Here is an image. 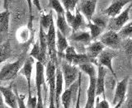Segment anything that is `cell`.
I'll use <instances>...</instances> for the list:
<instances>
[{
  "label": "cell",
  "instance_id": "33",
  "mask_svg": "<svg viewBox=\"0 0 132 108\" xmlns=\"http://www.w3.org/2000/svg\"><path fill=\"white\" fill-rule=\"evenodd\" d=\"M121 39H126L132 36V22L124 25L123 27L118 31Z\"/></svg>",
  "mask_w": 132,
  "mask_h": 108
},
{
  "label": "cell",
  "instance_id": "40",
  "mask_svg": "<svg viewBox=\"0 0 132 108\" xmlns=\"http://www.w3.org/2000/svg\"><path fill=\"white\" fill-rule=\"evenodd\" d=\"M95 107L97 108H109L110 105L108 102L106 100V98H103V100L98 102V97L97 98V103L95 104Z\"/></svg>",
  "mask_w": 132,
  "mask_h": 108
},
{
  "label": "cell",
  "instance_id": "2",
  "mask_svg": "<svg viewBox=\"0 0 132 108\" xmlns=\"http://www.w3.org/2000/svg\"><path fill=\"white\" fill-rule=\"evenodd\" d=\"M56 64L51 60H48L45 64V80L49 87V107L55 108V81H56Z\"/></svg>",
  "mask_w": 132,
  "mask_h": 108
},
{
  "label": "cell",
  "instance_id": "19",
  "mask_svg": "<svg viewBox=\"0 0 132 108\" xmlns=\"http://www.w3.org/2000/svg\"><path fill=\"white\" fill-rule=\"evenodd\" d=\"M106 74V70L104 66L97 65V97L102 95L103 98L105 96V77Z\"/></svg>",
  "mask_w": 132,
  "mask_h": 108
},
{
  "label": "cell",
  "instance_id": "21",
  "mask_svg": "<svg viewBox=\"0 0 132 108\" xmlns=\"http://www.w3.org/2000/svg\"><path fill=\"white\" fill-rule=\"evenodd\" d=\"M32 29L27 26H24L18 29L16 32V39L20 44H27V42H31L32 40V36L31 31Z\"/></svg>",
  "mask_w": 132,
  "mask_h": 108
},
{
  "label": "cell",
  "instance_id": "34",
  "mask_svg": "<svg viewBox=\"0 0 132 108\" xmlns=\"http://www.w3.org/2000/svg\"><path fill=\"white\" fill-rule=\"evenodd\" d=\"M60 2L62 5L64 6L65 11H70L72 12H74L79 0H60Z\"/></svg>",
  "mask_w": 132,
  "mask_h": 108
},
{
  "label": "cell",
  "instance_id": "11",
  "mask_svg": "<svg viewBox=\"0 0 132 108\" xmlns=\"http://www.w3.org/2000/svg\"><path fill=\"white\" fill-rule=\"evenodd\" d=\"M117 55V52L116 49L107 47V49H103L102 53L97 57V65L100 64L104 66L105 68L108 69V70H110L111 74L115 78V79H117V74H116L113 69L112 60Z\"/></svg>",
  "mask_w": 132,
  "mask_h": 108
},
{
  "label": "cell",
  "instance_id": "24",
  "mask_svg": "<svg viewBox=\"0 0 132 108\" xmlns=\"http://www.w3.org/2000/svg\"><path fill=\"white\" fill-rule=\"evenodd\" d=\"M29 55L34 58L36 61L41 62V63L44 64L45 65L46 64L47 61H48L47 60V56L48 55H45V54L42 52V51H41L40 46L39 40H37L34 43V45H33V47L31 49L30 54H29Z\"/></svg>",
  "mask_w": 132,
  "mask_h": 108
},
{
  "label": "cell",
  "instance_id": "30",
  "mask_svg": "<svg viewBox=\"0 0 132 108\" xmlns=\"http://www.w3.org/2000/svg\"><path fill=\"white\" fill-rule=\"evenodd\" d=\"M78 69H80V71L84 72L86 73L88 77H93V76H97V70L95 69L94 64L93 63H85V64H82L78 66Z\"/></svg>",
  "mask_w": 132,
  "mask_h": 108
},
{
  "label": "cell",
  "instance_id": "13",
  "mask_svg": "<svg viewBox=\"0 0 132 108\" xmlns=\"http://www.w3.org/2000/svg\"><path fill=\"white\" fill-rule=\"evenodd\" d=\"M105 45L100 40H93L85 47V53L92 60L93 63L97 66V57L105 49Z\"/></svg>",
  "mask_w": 132,
  "mask_h": 108
},
{
  "label": "cell",
  "instance_id": "14",
  "mask_svg": "<svg viewBox=\"0 0 132 108\" xmlns=\"http://www.w3.org/2000/svg\"><path fill=\"white\" fill-rule=\"evenodd\" d=\"M97 0H79L78 4L79 7L78 8L81 12V13L84 16V18L90 22L96 11Z\"/></svg>",
  "mask_w": 132,
  "mask_h": 108
},
{
  "label": "cell",
  "instance_id": "41",
  "mask_svg": "<svg viewBox=\"0 0 132 108\" xmlns=\"http://www.w3.org/2000/svg\"><path fill=\"white\" fill-rule=\"evenodd\" d=\"M14 0H3V8L4 10H8L10 5L12 3Z\"/></svg>",
  "mask_w": 132,
  "mask_h": 108
},
{
  "label": "cell",
  "instance_id": "4",
  "mask_svg": "<svg viewBox=\"0 0 132 108\" xmlns=\"http://www.w3.org/2000/svg\"><path fill=\"white\" fill-rule=\"evenodd\" d=\"M62 58H64L66 61L75 66H78L85 63H93L92 60L86 53H78L75 47L73 45H69L67 49H65Z\"/></svg>",
  "mask_w": 132,
  "mask_h": 108
},
{
  "label": "cell",
  "instance_id": "27",
  "mask_svg": "<svg viewBox=\"0 0 132 108\" xmlns=\"http://www.w3.org/2000/svg\"><path fill=\"white\" fill-rule=\"evenodd\" d=\"M10 12L4 10L0 12V33H8L9 31Z\"/></svg>",
  "mask_w": 132,
  "mask_h": 108
},
{
  "label": "cell",
  "instance_id": "3",
  "mask_svg": "<svg viewBox=\"0 0 132 108\" xmlns=\"http://www.w3.org/2000/svg\"><path fill=\"white\" fill-rule=\"evenodd\" d=\"M45 64L40 61L36 62V96L38 99L36 108H43L45 107L43 98H42V86L45 82Z\"/></svg>",
  "mask_w": 132,
  "mask_h": 108
},
{
  "label": "cell",
  "instance_id": "10",
  "mask_svg": "<svg viewBox=\"0 0 132 108\" xmlns=\"http://www.w3.org/2000/svg\"><path fill=\"white\" fill-rule=\"evenodd\" d=\"M128 82H129V77L128 76L124 78L121 81L117 82L112 101V104L115 108L121 107L124 102H125L127 93Z\"/></svg>",
  "mask_w": 132,
  "mask_h": 108
},
{
  "label": "cell",
  "instance_id": "43",
  "mask_svg": "<svg viewBox=\"0 0 132 108\" xmlns=\"http://www.w3.org/2000/svg\"><path fill=\"white\" fill-rule=\"evenodd\" d=\"M3 95L0 94V108H3V107H5L4 106V103H3Z\"/></svg>",
  "mask_w": 132,
  "mask_h": 108
},
{
  "label": "cell",
  "instance_id": "20",
  "mask_svg": "<svg viewBox=\"0 0 132 108\" xmlns=\"http://www.w3.org/2000/svg\"><path fill=\"white\" fill-rule=\"evenodd\" d=\"M68 40L81 43L84 45H86V46L93 41L92 36L90 35V32L87 31L85 30L72 32V34L68 37Z\"/></svg>",
  "mask_w": 132,
  "mask_h": 108
},
{
  "label": "cell",
  "instance_id": "6",
  "mask_svg": "<svg viewBox=\"0 0 132 108\" xmlns=\"http://www.w3.org/2000/svg\"><path fill=\"white\" fill-rule=\"evenodd\" d=\"M60 68L62 70V73H63L65 88H68L69 87L71 86L77 80V78L79 76L80 71L78 70V66L69 63L64 59L61 61Z\"/></svg>",
  "mask_w": 132,
  "mask_h": 108
},
{
  "label": "cell",
  "instance_id": "8",
  "mask_svg": "<svg viewBox=\"0 0 132 108\" xmlns=\"http://www.w3.org/2000/svg\"><path fill=\"white\" fill-rule=\"evenodd\" d=\"M131 4H130L120 14L114 18H111L107 22V30H112L116 31H119L121 30L130 19V11L131 10Z\"/></svg>",
  "mask_w": 132,
  "mask_h": 108
},
{
  "label": "cell",
  "instance_id": "9",
  "mask_svg": "<svg viewBox=\"0 0 132 108\" xmlns=\"http://www.w3.org/2000/svg\"><path fill=\"white\" fill-rule=\"evenodd\" d=\"M121 40L122 39L120 36L118 31L112 30H108L99 37V40L106 47L116 49V51H117L121 47Z\"/></svg>",
  "mask_w": 132,
  "mask_h": 108
},
{
  "label": "cell",
  "instance_id": "36",
  "mask_svg": "<svg viewBox=\"0 0 132 108\" xmlns=\"http://www.w3.org/2000/svg\"><path fill=\"white\" fill-rule=\"evenodd\" d=\"M15 93H16V101H18V106L19 108H26L27 107V104L25 103L24 100L26 98V96L22 94H19L18 90H15L14 91Z\"/></svg>",
  "mask_w": 132,
  "mask_h": 108
},
{
  "label": "cell",
  "instance_id": "46",
  "mask_svg": "<svg viewBox=\"0 0 132 108\" xmlns=\"http://www.w3.org/2000/svg\"><path fill=\"white\" fill-rule=\"evenodd\" d=\"M130 4H131V7H132V3H130ZM131 9H132V7H131Z\"/></svg>",
  "mask_w": 132,
  "mask_h": 108
},
{
  "label": "cell",
  "instance_id": "12",
  "mask_svg": "<svg viewBox=\"0 0 132 108\" xmlns=\"http://www.w3.org/2000/svg\"><path fill=\"white\" fill-rule=\"evenodd\" d=\"M35 64V59L31 56H27L22 69H20L19 74L23 75L26 78L27 84V89H28V97H31V75L33 65Z\"/></svg>",
  "mask_w": 132,
  "mask_h": 108
},
{
  "label": "cell",
  "instance_id": "23",
  "mask_svg": "<svg viewBox=\"0 0 132 108\" xmlns=\"http://www.w3.org/2000/svg\"><path fill=\"white\" fill-rule=\"evenodd\" d=\"M68 38L60 30L56 29V48L58 52V56L62 58L65 49L69 46Z\"/></svg>",
  "mask_w": 132,
  "mask_h": 108
},
{
  "label": "cell",
  "instance_id": "45",
  "mask_svg": "<svg viewBox=\"0 0 132 108\" xmlns=\"http://www.w3.org/2000/svg\"><path fill=\"white\" fill-rule=\"evenodd\" d=\"M0 7H1V0H0Z\"/></svg>",
  "mask_w": 132,
  "mask_h": 108
},
{
  "label": "cell",
  "instance_id": "35",
  "mask_svg": "<svg viewBox=\"0 0 132 108\" xmlns=\"http://www.w3.org/2000/svg\"><path fill=\"white\" fill-rule=\"evenodd\" d=\"M91 22H93V23L102 27V29H104V30L107 27V22H108L103 18H101V16H93Z\"/></svg>",
  "mask_w": 132,
  "mask_h": 108
},
{
  "label": "cell",
  "instance_id": "18",
  "mask_svg": "<svg viewBox=\"0 0 132 108\" xmlns=\"http://www.w3.org/2000/svg\"><path fill=\"white\" fill-rule=\"evenodd\" d=\"M64 80L63 73H62L61 68L59 67V65L56 66V81H55V107L59 108L60 105V100L61 94L64 92Z\"/></svg>",
  "mask_w": 132,
  "mask_h": 108
},
{
  "label": "cell",
  "instance_id": "17",
  "mask_svg": "<svg viewBox=\"0 0 132 108\" xmlns=\"http://www.w3.org/2000/svg\"><path fill=\"white\" fill-rule=\"evenodd\" d=\"M0 93L3 95L4 102H5V103L8 106L11 108L18 107L16 93L12 90V84L7 87H3L0 85Z\"/></svg>",
  "mask_w": 132,
  "mask_h": 108
},
{
  "label": "cell",
  "instance_id": "16",
  "mask_svg": "<svg viewBox=\"0 0 132 108\" xmlns=\"http://www.w3.org/2000/svg\"><path fill=\"white\" fill-rule=\"evenodd\" d=\"M130 3H132V0H112L111 5L103 11V13L110 18H114L121 13L122 8L126 4Z\"/></svg>",
  "mask_w": 132,
  "mask_h": 108
},
{
  "label": "cell",
  "instance_id": "42",
  "mask_svg": "<svg viewBox=\"0 0 132 108\" xmlns=\"http://www.w3.org/2000/svg\"><path fill=\"white\" fill-rule=\"evenodd\" d=\"M32 3H33V5L37 8V10L41 12V6H40V0H32Z\"/></svg>",
  "mask_w": 132,
  "mask_h": 108
},
{
  "label": "cell",
  "instance_id": "5",
  "mask_svg": "<svg viewBox=\"0 0 132 108\" xmlns=\"http://www.w3.org/2000/svg\"><path fill=\"white\" fill-rule=\"evenodd\" d=\"M64 15L69 25L72 28V32L84 31L87 28V23L85 22L84 16L81 13L78 7H76L74 12L66 11Z\"/></svg>",
  "mask_w": 132,
  "mask_h": 108
},
{
  "label": "cell",
  "instance_id": "7",
  "mask_svg": "<svg viewBox=\"0 0 132 108\" xmlns=\"http://www.w3.org/2000/svg\"><path fill=\"white\" fill-rule=\"evenodd\" d=\"M48 56L56 65H58V52L56 48V29L54 20L46 31Z\"/></svg>",
  "mask_w": 132,
  "mask_h": 108
},
{
  "label": "cell",
  "instance_id": "28",
  "mask_svg": "<svg viewBox=\"0 0 132 108\" xmlns=\"http://www.w3.org/2000/svg\"><path fill=\"white\" fill-rule=\"evenodd\" d=\"M87 28L89 30L90 35L92 36L93 40H97L102 35L103 31H104V29H102V27L93 23V22H91V21L87 23Z\"/></svg>",
  "mask_w": 132,
  "mask_h": 108
},
{
  "label": "cell",
  "instance_id": "25",
  "mask_svg": "<svg viewBox=\"0 0 132 108\" xmlns=\"http://www.w3.org/2000/svg\"><path fill=\"white\" fill-rule=\"evenodd\" d=\"M77 85L75 84H73L68 88H65L64 90L63 93L61 94V103L64 108H69L70 107V104H71L72 98H73V93L74 92V89H76Z\"/></svg>",
  "mask_w": 132,
  "mask_h": 108
},
{
  "label": "cell",
  "instance_id": "44",
  "mask_svg": "<svg viewBox=\"0 0 132 108\" xmlns=\"http://www.w3.org/2000/svg\"><path fill=\"white\" fill-rule=\"evenodd\" d=\"M130 85H132V79L130 81Z\"/></svg>",
  "mask_w": 132,
  "mask_h": 108
},
{
  "label": "cell",
  "instance_id": "38",
  "mask_svg": "<svg viewBox=\"0 0 132 108\" xmlns=\"http://www.w3.org/2000/svg\"><path fill=\"white\" fill-rule=\"evenodd\" d=\"M122 106L127 107V108H132V88H130L128 92L126 100L124 102Z\"/></svg>",
  "mask_w": 132,
  "mask_h": 108
},
{
  "label": "cell",
  "instance_id": "39",
  "mask_svg": "<svg viewBox=\"0 0 132 108\" xmlns=\"http://www.w3.org/2000/svg\"><path fill=\"white\" fill-rule=\"evenodd\" d=\"M37 102H38L37 96H35V97H32V96L31 97H28L27 107L36 108V107H37Z\"/></svg>",
  "mask_w": 132,
  "mask_h": 108
},
{
  "label": "cell",
  "instance_id": "32",
  "mask_svg": "<svg viewBox=\"0 0 132 108\" xmlns=\"http://www.w3.org/2000/svg\"><path fill=\"white\" fill-rule=\"evenodd\" d=\"M49 4L51 9L56 12V14H65L66 11L60 0H49Z\"/></svg>",
  "mask_w": 132,
  "mask_h": 108
},
{
  "label": "cell",
  "instance_id": "26",
  "mask_svg": "<svg viewBox=\"0 0 132 108\" xmlns=\"http://www.w3.org/2000/svg\"><path fill=\"white\" fill-rule=\"evenodd\" d=\"M12 56V49L10 40H7L3 44H0V64L5 62Z\"/></svg>",
  "mask_w": 132,
  "mask_h": 108
},
{
  "label": "cell",
  "instance_id": "15",
  "mask_svg": "<svg viewBox=\"0 0 132 108\" xmlns=\"http://www.w3.org/2000/svg\"><path fill=\"white\" fill-rule=\"evenodd\" d=\"M97 97V76L89 77V85L87 90L86 108H94Z\"/></svg>",
  "mask_w": 132,
  "mask_h": 108
},
{
  "label": "cell",
  "instance_id": "37",
  "mask_svg": "<svg viewBox=\"0 0 132 108\" xmlns=\"http://www.w3.org/2000/svg\"><path fill=\"white\" fill-rule=\"evenodd\" d=\"M27 2L28 9H29V22H28V27L32 29V20H33L32 7H33V3H32V0H27Z\"/></svg>",
  "mask_w": 132,
  "mask_h": 108
},
{
  "label": "cell",
  "instance_id": "22",
  "mask_svg": "<svg viewBox=\"0 0 132 108\" xmlns=\"http://www.w3.org/2000/svg\"><path fill=\"white\" fill-rule=\"evenodd\" d=\"M56 27L58 30H60L63 34L68 37L72 34V28L69 26L67 20H66L64 14H56Z\"/></svg>",
  "mask_w": 132,
  "mask_h": 108
},
{
  "label": "cell",
  "instance_id": "29",
  "mask_svg": "<svg viewBox=\"0 0 132 108\" xmlns=\"http://www.w3.org/2000/svg\"><path fill=\"white\" fill-rule=\"evenodd\" d=\"M53 20V10H51L49 13H44L43 12L40 16V27H42L45 31H47Z\"/></svg>",
  "mask_w": 132,
  "mask_h": 108
},
{
  "label": "cell",
  "instance_id": "1",
  "mask_svg": "<svg viewBox=\"0 0 132 108\" xmlns=\"http://www.w3.org/2000/svg\"><path fill=\"white\" fill-rule=\"evenodd\" d=\"M27 51H25L16 61L12 62V63L5 64L3 66L0 70V81L13 80L18 77L20 69H22L27 57Z\"/></svg>",
  "mask_w": 132,
  "mask_h": 108
},
{
  "label": "cell",
  "instance_id": "31",
  "mask_svg": "<svg viewBox=\"0 0 132 108\" xmlns=\"http://www.w3.org/2000/svg\"><path fill=\"white\" fill-rule=\"evenodd\" d=\"M121 47L125 51L128 60L130 61L132 60V37L123 39L121 41Z\"/></svg>",
  "mask_w": 132,
  "mask_h": 108
}]
</instances>
